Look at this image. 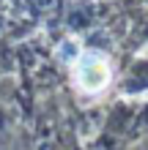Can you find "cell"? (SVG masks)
Masks as SVG:
<instances>
[{
  "instance_id": "1",
  "label": "cell",
  "mask_w": 148,
  "mask_h": 150,
  "mask_svg": "<svg viewBox=\"0 0 148 150\" xmlns=\"http://www.w3.org/2000/svg\"><path fill=\"white\" fill-rule=\"evenodd\" d=\"M74 79H77V85H80L85 93L104 90L107 82H110V66H107V60H104L102 55H96V52H85V55H80V60H77V66H74Z\"/></svg>"
}]
</instances>
